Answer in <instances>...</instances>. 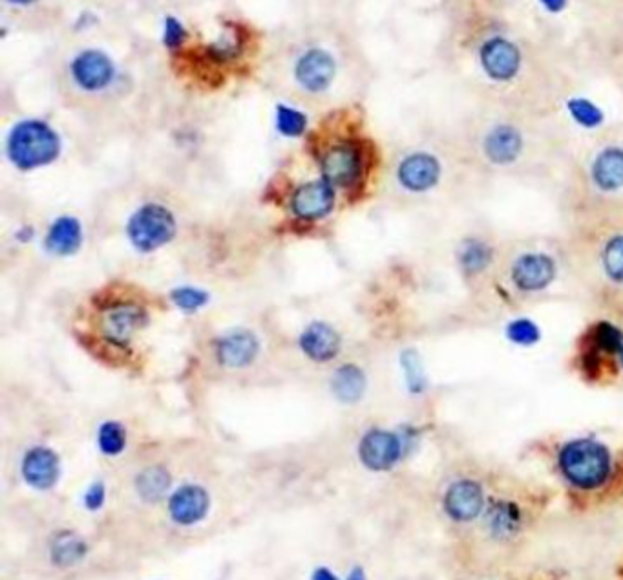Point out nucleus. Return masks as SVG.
I'll return each mask as SVG.
<instances>
[{
	"mask_svg": "<svg viewBox=\"0 0 623 580\" xmlns=\"http://www.w3.org/2000/svg\"><path fill=\"white\" fill-rule=\"evenodd\" d=\"M457 145L470 171L490 176H539L550 162L547 136L519 110L499 108L477 116Z\"/></svg>",
	"mask_w": 623,
	"mask_h": 580,
	"instance_id": "1",
	"label": "nucleus"
},
{
	"mask_svg": "<svg viewBox=\"0 0 623 580\" xmlns=\"http://www.w3.org/2000/svg\"><path fill=\"white\" fill-rule=\"evenodd\" d=\"M567 279H574V273L565 240L523 238L497 248L481 284L508 304H528L547 297Z\"/></svg>",
	"mask_w": 623,
	"mask_h": 580,
	"instance_id": "2",
	"label": "nucleus"
},
{
	"mask_svg": "<svg viewBox=\"0 0 623 580\" xmlns=\"http://www.w3.org/2000/svg\"><path fill=\"white\" fill-rule=\"evenodd\" d=\"M565 242L574 279L602 297L623 293V213L572 224Z\"/></svg>",
	"mask_w": 623,
	"mask_h": 580,
	"instance_id": "3",
	"label": "nucleus"
},
{
	"mask_svg": "<svg viewBox=\"0 0 623 580\" xmlns=\"http://www.w3.org/2000/svg\"><path fill=\"white\" fill-rule=\"evenodd\" d=\"M572 224L623 213V143L607 141L581 162L565 196Z\"/></svg>",
	"mask_w": 623,
	"mask_h": 580,
	"instance_id": "4",
	"label": "nucleus"
},
{
	"mask_svg": "<svg viewBox=\"0 0 623 580\" xmlns=\"http://www.w3.org/2000/svg\"><path fill=\"white\" fill-rule=\"evenodd\" d=\"M556 465L563 482L578 493H596L613 480L611 449L594 438H572L560 447Z\"/></svg>",
	"mask_w": 623,
	"mask_h": 580,
	"instance_id": "5",
	"label": "nucleus"
},
{
	"mask_svg": "<svg viewBox=\"0 0 623 580\" xmlns=\"http://www.w3.org/2000/svg\"><path fill=\"white\" fill-rule=\"evenodd\" d=\"M470 171L463 154L448 160L443 152L419 149L408 152L397 165V182L415 196L441 193L450 180L461 183V172Z\"/></svg>",
	"mask_w": 623,
	"mask_h": 580,
	"instance_id": "6",
	"label": "nucleus"
},
{
	"mask_svg": "<svg viewBox=\"0 0 623 580\" xmlns=\"http://www.w3.org/2000/svg\"><path fill=\"white\" fill-rule=\"evenodd\" d=\"M61 151L59 136L43 121H22L11 130L8 154L22 171L52 163Z\"/></svg>",
	"mask_w": 623,
	"mask_h": 580,
	"instance_id": "7",
	"label": "nucleus"
},
{
	"mask_svg": "<svg viewBox=\"0 0 623 580\" xmlns=\"http://www.w3.org/2000/svg\"><path fill=\"white\" fill-rule=\"evenodd\" d=\"M477 63L490 83L510 85L521 74L523 54L512 39L505 35H494L479 46Z\"/></svg>",
	"mask_w": 623,
	"mask_h": 580,
	"instance_id": "8",
	"label": "nucleus"
},
{
	"mask_svg": "<svg viewBox=\"0 0 623 580\" xmlns=\"http://www.w3.org/2000/svg\"><path fill=\"white\" fill-rule=\"evenodd\" d=\"M176 235V220L163 205L148 204L128 222V238L141 251H154Z\"/></svg>",
	"mask_w": 623,
	"mask_h": 580,
	"instance_id": "9",
	"label": "nucleus"
},
{
	"mask_svg": "<svg viewBox=\"0 0 623 580\" xmlns=\"http://www.w3.org/2000/svg\"><path fill=\"white\" fill-rule=\"evenodd\" d=\"M483 482L472 474H461L450 482L443 495L444 513L455 524H470L486 511Z\"/></svg>",
	"mask_w": 623,
	"mask_h": 580,
	"instance_id": "10",
	"label": "nucleus"
},
{
	"mask_svg": "<svg viewBox=\"0 0 623 580\" xmlns=\"http://www.w3.org/2000/svg\"><path fill=\"white\" fill-rule=\"evenodd\" d=\"M147 313L136 304H116L106 308L99 319V330L108 343L125 346L147 324Z\"/></svg>",
	"mask_w": 623,
	"mask_h": 580,
	"instance_id": "11",
	"label": "nucleus"
},
{
	"mask_svg": "<svg viewBox=\"0 0 623 580\" xmlns=\"http://www.w3.org/2000/svg\"><path fill=\"white\" fill-rule=\"evenodd\" d=\"M359 454L371 471H388L401 460V438L388 430H370L360 441Z\"/></svg>",
	"mask_w": 623,
	"mask_h": 580,
	"instance_id": "12",
	"label": "nucleus"
},
{
	"mask_svg": "<svg viewBox=\"0 0 623 580\" xmlns=\"http://www.w3.org/2000/svg\"><path fill=\"white\" fill-rule=\"evenodd\" d=\"M525 526V513L516 500L496 498L486 505L485 527L488 535L496 540H512L518 537Z\"/></svg>",
	"mask_w": 623,
	"mask_h": 580,
	"instance_id": "13",
	"label": "nucleus"
},
{
	"mask_svg": "<svg viewBox=\"0 0 623 580\" xmlns=\"http://www.w3.org/2000/svg\"><path fill=\"white\" fill-rule=\"evenodd\" d=\"M335 205V191L326 180L306 183L296 189L291 209L300 220H320L329 215Z\"/></svg>",
	"mask_w": 623,
	"mask_h": 580,
	"instance_id": "14",
	"label": "nucleus"
},
{
	"mask_svg": "<svg viewBox=\"0 0 623 580\" xmlns=\"http://www.w3.org/2000/svg\"><path fill=\"white\" fill-rule=\"evenodd\" d=\"M322 172L324 180L331 185L348 187L351 183L357 182L362 172V156L359 149L349 143L333 147L322 158Z\"/></svg>",
	"mask_w": 623,
	"mask_h": 580,
	"instance_id": "15",
	"label": "nucleus"
},
{
	"mask_svg": "<svg viewBox=\"0 0 623 580\" xmlns=\"http://www.w3.org/2000/svg\"><path fill=\"white\" fill-rule=\"evenodd\" d=\"M209 505V495L200 485H183L170 496V516L181 526H192L207 516Z\"/></svg>",
	"mask_w": 623,
	"mask_h": 580,
	"instance_id": "16",
	"label": "nucleus"
},
{
	"mask_svg": "<svg viewBox=\"0 0 623 580\" xmlns=\"http://www.w3.org/2000/svg\"><path fill=\"white\" fill-rule=\"evenodd\" d=\"M59 473H61L59 458L55 452L46 447H35L24 456L22 476L28 484L39 491L52 489L59 480Z\"/></svg>",
	"mask_w": 623,
	"mask_h": 580,
	"instance_id": "17",
	"label": "nucleus"
},
{
	"mask_svg": "<svg viewBox=\"0 0 623 580\" xmlns=\"http://www.w3.org/2000/svg\"><path fill=\"white\" fill-rule=\"evenodd\" d=\"M335 77V61L324 50L307 52L296 65V79L309 92H322Z\"/></svg>",
	"mask_w": 623,
	"mask_h": 580,
	"instance_id": "18",
	"label": "nucleus"
},
{
	"mask_svg": "<svg viewBox=\"0 0 623 580\" xmlns=\"http://www.w3.org/2000/svg\"><path fill=\"white\" fill-rule=\"evenodd\" d=\"M72 74L81 88L101 90L112 81L114 65L105 54L97 50H88L75 59Z\"/></svg>",
	"mask_w": 623,
	"mask_h": 580,
	"instance_id": "19",
	"label": "nucleus"
},
{
	"mask_svg": "<svg viewBox=\"0 0 623 580\" xmlns=\"http://www.w3.org/2000/svg\"><path fill=\"white\" fill-rule=\"evenodd\" d=\"M258 339L251 332H233L218 343V361L229 368L251 365L258 355Z\"/></svg>",
	"mask_w": 623,
	"mask_h": 580,
	"instance_id": "20",
	"label": "nucleus"
},
{
	"mask_svg": "<svg viewBox=\"0 0 623 580\" xmlns=\"http://www.w3.org/2000/svg\"><path fill=\"white\" fill-rule=\"evenodd\" d=\"M300 346L313 361H329L340 350V337L328 324L313 323L302 333Z\"/></svg>",
	"mask_w": 623,
	"mask_h": 580,
	"instance_id": "21",
	"label": "nucleus"
},
{
	"mask_svg": "<svg viewBox=\"0 0 623 580\" xmlns=\"http://www.w3.org/2000/svg\"><path fill=\"white\" fill-rule=\"evenodd\" d=\"M83 242V231L72 216H61L53 222L48 233V249L55 255H72Z\"/></svg>",
	"mask_w": 623,
	"mask_h": 580,
	"instance_id": "22",
	"label": "nucleus"
},
{
	"mask_svg": "<svg viewBox=\"0 0 623 580\" xmlns=\"http://www.w3.org/2000/svg\"><path fill=\"white\" fill-rule=\"evenodd\" d=\"M88 546L85 540L74 531H61L53 537L50 555L57 566H74L85 559Z\"/></svg>",
	"mask_w": 623,
	"mask_h": 580,
	"instance_id": "23",
	"label": "nucleus"
},
{
	"mask_svg": "<svg viewBox=\"0 0 623 580\" xmlns=\"http://www.w3.org/2000/svg\"><path fill=\"white\" fill-rule=\"evenodd\" d=\"M366 376L357 365H344L333 376V392L344 403H355L364 396Z\"/></svg>",
	"mask_w": 623,
	"mask_h": 580,
	"instance_id": "24",
	"label": "nucleus"
},
{
	"mask_svg": "<svg viewBox=\"0 0 623 580\" xmlns=\"http://www.w3.org/2000/svg\"><path fill=\"white\" fill-rule=\"evenodd\" d=\"M138 493L147 502H158L159 498L167 495L170 487V474L165 467H148L139 474L136 480Z\"/></svg>",
	"mask_w": 623,
	"mask_h": 580,
	"instance_id": "25",
	"label": "nucleus"
},
{
	"mask_svg": "<svg viewBox=\"0 0 623 580\" xmlns=\"http://www.w3.org/2000/svg\"><path fill=\"white\" fill-rule=\"evenodd\" d=\"M97 441H99V449L105 452L106 456H116V454H121L127 445V432L121 423L108 421L99 429Z\"/></svg>",
	"mask_w": 623,
	"mask_h": 580,
	"instance_id": "26",
	"label": "nucleus"
},
{
	"mask_svg": "<svg viewBox=\"0 0 623 580\" xmlns=\"http://www.w3.org/2000/svg\"><path fill=\"white\" fill-rule=\"evenodd\" d=\"M307 119L302 112L280 105L276 110V127L289 138L300 136L306 130Z\"/></svg>",
	"mask_w": 623,
	"mask_h": 580,
	"instance_id": "27",
	"label": "nucleus"
},
{
	"mask_svg": "<svg viewBox=\"0 0 623 580\" xmlns=\"http://www.w3.org/2000/svg\"><path fill=\"white\" fill-rule=\"evenodd\" d=\"M567 107H569V112L574 116V119L585 127H596L602 121V112L587 99H571L567 103Z\"/></svg>",
	"mask_w": 623,
	"mask_h": 580,
	"instance_id": "28",
	"label": "nucleus"
},
{
	"mask_svg": "<svg viewBox=\"0 0 623 580\" xmlns=\"http://www.w3.org/2000/svg\"><path fill=\"white\" fill-rule=\"evenodd\" d=\"M207 293L196 288H178L172 291V301L183 312H196L207 304Z\"/></svg>",
	"mask_w": 623,
	"mask_h": 580,
	"instance_id": "29",
	"label": "nucleus"
},
{
	"mask_svg": "<svg viewBox=\"0 0 623 580\" xmlns=\"http://www.w3.org/2000/svg\"><path fill=\"white\" fill-rule=\"evenodd\" d=\"M185 30L181 26L180 22L169 19L167 21V28H165V43L169 44L170 48H178L183 39H185Z\"/></svg>",
	"mask_w": 623,
	"mask_h": 580,
	"instance_id": "30",
	"label": "nucleus"
},
{
	"mask_svg": "<svg viewBox=\"0 0 623 580\" xmlns=\"http://www.w3.org/2000/svg\"><path fill=\"white\" fill-rule=\"evenodd\" d=\"M105 504V485L94 484L85 495V505L88 509H99Z\"/></svg>",
	"mask_w": 623,
	"mask_h": 580,
	"instance_id": "31",
	"label": "nucleus"
},
{
	"mask_svg": "<svg viewBox=\"0 0 623 580\" xmlns=\"http://www.w3.org/2000/svg\"><path fill=\"white\" fill-rule=\"evenodd\" d=\"M538 2L549 13H561V11L567 8L569 0H538Z\"/></svg>",
	"mask_w": 623,
	"mask_h": 580,
	"instance_id": "32",
	"label": "nucleus"
},
{
	"mask_svg": "<svg viewBox=\"0 0 623 580\" xmlns=\"http://www.w3.org/2000/svg\"><path fill=\"white\" fill-rule=\"evenodd\" d=\"M311 580H338L337 575L333 573V571L328 570V568H318L315 573H313V579Z\"/></svg>",
	"mask_w": 623,
	"mask_h": 580,
	"instance_id": "33",
	"label": "nucleus"
},
{
	"mask_svg": "<svg viewBox=\"0 0 623 580\" xmlns=\"http://www.w3.org/2000/svg\"><path fill=\"white\" fill-rule=\"evenodd\" d=\"M348 580H366V577H364V571L360 570V568H355V570L349 573Z\"/></svg>",
	"mask_w": 623,
	"mask_h": 580,
	"instance_id": "34",
	"label": "nucleus"
},
{
	"mask_svg": "<svg viewBox=\"0 0 623 580\" xmlns=\"http://www.w3.org/2000/svg\"><path fill=\"white\" fill-rule=\"evenodd\" d=\"M10 2H13V4H24V6H26V4H32L35 0H10Z\"/></svg>",
	"mask_w": 623,
	"mask_h": 580,
	"instance_id": "35",
	"label": "nucleus"
}]
</instances>
